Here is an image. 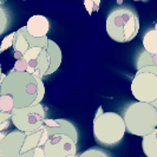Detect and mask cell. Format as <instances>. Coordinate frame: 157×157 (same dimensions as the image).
Here are the masks:
<instances>
[{"label":"cell","mask_w":157,"mask_h":157,"mask_svg":"<svg viewBox=\"0 0 157 157\" xmlns=\"http://www.w3.org/2000/svg\"><path fill=\"white\" fill-rule=\"evenodd\" d=\"M38 94V85L34 76L29 72L12 70L0 83V94H8L13 98L14 108H25L33 104Z\"/></svg>","instance_id":"1"},{"label":"cell","mask_w":157,"mask_h":157,"mask_svg":"<svg viewBox=\"0 0 157 157\" xmlns=\"http://www.w3.org/2000/svg\"><path fill=\"white\" fill-rule=\"evenodd\" d=\"M25 27H26V31L29 32V34H31L32 37L41 38V37L47 36L48 30H50V23L46 17L41 16V14H36V16H32L27 20Z\"/></svg>","instance_id":"11"},{"label":"cell","mask_w":157,"mask_h":157,"mask_svg":"<svg viewBox=\"0 0 157 157\" xmlns=\"http://www.w3.org/2000/svg\"><path fill=\"white\" fill-rule=\"evenodd\" d=\"M140 31V17L134 8L121 6L113 8L106 18V32L118 43L131 41Z\"/></svg>","instance_id":"2"},{"label":"cell","mask_w":157,"mask_h":157,"mask_svg":"<svg viewBox=\"0 0 157 157\" xmlns=\"http://www.w3.org/2000/svg\"><path fill=\"white\" fill-rule=\"evenodd\" d=\"M37 60H38V70L41 78L55 73L62 64L60 47L58 46L56 41L48 39L46 46L41 48V52Z\"/></svg>","instance_id":"7"},{"label":"cell","mask_w":157,"mask_h":157,"mask_svg":"<svg viewBox=\"0 0 157 157\" xmlns=\"http://www.w3.org/2000/svg\"><path fill=\"white\" fill-rule=\"evenodd\" d=\"M84 4H85V6H86L89 13L91 14L94 11H98L101 0H84Z\"/></svg>","instance_id":"24"},{"label":"cell","mask_w":157,"mask_h":157,"mask_svg":"<svg viewBox=\"0 0 157 157\" xmlns=\"http://www.w3.org/2000/svg\"><path fill=\"white\" fill-rule=\"evenodd\" d=\"M13 56H14V58H16V60H17V59H20V58H23V57H24V53L19 52V51H14Z\"/></svg>","instance_id":"29"},{"label":"cell","mask_w":157,"mask_h":157,"mask_svg":"<svg viewBox=\"0 0 157 157\" xmlns=\"http://www.w3.org/2000/svg\"><path fill=\"white\" fill-rule=\"evenodd\" d=\"M8 26V17L5 10L0 6V36L6 31Z\"/></svg>","instance_id":"22"},{"label":"cell","mask_w":157,"mask_h":157,"mask_svg":"<svg viewBox=\"0 0 157 157\" xmlns=\"http://www.w3.org/2000/svg\"><path fill=\"white\" fill-rule=\"evenodd\" d=\"M11 119V112H1L0 111V124Z\"/></svg>","instance_id":"26"},{"label":"cell","mask_w":157,"mask_h":157,"mask_svg":"<svg viewBox=\"0 0 157 157\" xmlns=\"http://www.w3.org/2000/svg\"><path fill=\"white\" fill-rule=\"evenodd\" d=\"M141 1H143V2H148L149 0H141Z\"/></svg>","instance_id":"35"},{"label":"cell","mask_w":157,"mask_h":157,"mask_svg":"<svg viewBox=\"0 0 157 157\" xmlns=\"http://www.w3.org/2000/svg\"><path fill=\"white\" fill-rule=\"evenodd\" d=\"M150 65L157 66V55H151V63Z\"/></svg>","instance_id":"28"},{"label":"cell","mask_w":157,"mask_h":157,"mask_svg":"<svg viewBox=\"0 0 157 157\" xmlns=\"http://www.w3.org/2000/svg\"><path fill=\"white\" fill-rule=\"evenodd\" d=\"M122 2H123V0H117V4H118V5H121Z\"/></svg>","instance_id":"33"},{"label":"cell","mask_w":157,"mask_h":157,"mask_svg":"<svg viewBox=\"0 0 157 157\" xmlns=\"http://www.w3.org/2000/svg\"><path fill=\"white\" fill-rule=\"evenodd\" d=\"M0 157H1V156H0Z\"/></svg>","instance_id":"39"},{"label":"cell","mask_w":157,"mask_h":157,"mask_svg":"<svg viewBox=\"0 0 157 157\" xmlns=\"http://www.w3.org/2000/svg\"><path fill=\"white\" fill-rule=\"evenodd\" d=\"M156 130H157V128H156Z\"/></svg>","instance_id":"38"},{"label":"cell","mask_w":157,"mask_h":157,"mask_svg":"<svg viewBox=\"0 0 157 157\" xmlns=\"http://www.w3.org/2000/svg\"><path fill=\"white\" fill-rule=\"evenodd\" d=\"M142 149L147 157H157V130H154L147 136H143Z\"/></svg>","instance_id":"12"},{"label":"cell","mask_w":157,"mask_h":157,"mask_svg":"<svg viewBox=\"0 0 157 157\" xmlns=\"http://www.w3.org/2000/svg\"><path fill=\"white\" fill-rule=\"evenodd\" d=\"M46 119V112L41 104H32L25 108H14L11 112V122L25 134L34 132L44 125Z\"/></svg>","instance_id":"5"},{"label":"cell","mask_w":157,"mask_h":157,"mask_svg":"<svg viewBox=\"0 0 157 157\" xmlns=\"http://www.w3.org/2000/svg\"><path fill=\"white\" fill-rule=\"evenodd\" d=\"M5 136H6V134H5L4 131H0V141H1V140H2Z\"/></svg>","instance_id":"32"},{"label":"cell","mask_w":157,"mask_h":157,"mask_svg":"<svg viewBox=\"0 0 157 157\" xmlns=\"http://www.w3.org/2000/svg\"><path fill=\"white\" fill-rule=\"evenodd\" d=\"M66 157H78L77 155H70V156H66Z\"/></svg>","instance_id":"34"},{"label":"cell","mask_w":157,"mask_h":157,"mask_svg":"<svg viewBox=\"0 0 157 157\" xmlns=\"http://www.w3.org/2000/svg\"><path fill=\"white\" fill-rule=\"evenodd\" d=\"M150 104H151V105H152V106H154V108H155V109L157 110V98L155 99V101H154V102L150 103Z\"/></svg>","instance_id":"31"},{"label":"cell","mask_w":157,"mask_h":157,"mask_svg":"<svg viewBox=\"0 0 157 157\" xmlns=\"http://www.w3.org/2000/svg\"><path fill=\"white\" fill-rule=\"evenodd\" d=\"M43 129H44V125L41 126L39 130L34 131V132L26 134L23 148H21V154L27 152V151H31V150H34V148L39 147V142H40V137H41V132H43Z\"/></svg>","instance_id":"13"},{"label":"cell","mask_w":157,"mask_h":157,"mask_svg":"<svg viewBox=\"0 0 157 157\" xmlns=\"http://www.w3.org/2000/svg\"><path fill=\"white\" fill-rule=\"evenodd\" d=\"M14 109L13 98L8 94H0V111L1 112H12Z\"/></svg>","instance_id":"17"},{"label":"cell","mask_w":157,"mask_h":157,"mask_svg":"<svg viewBox=\"0 0 157 157\" xmlns=\"http://www.w3.org/2000/svg\"><path fill=\"white\" fill-rule=\"evenodd\" d=\"M33 76H34V78L37 80V85H38V94H37V97H36L33 104H39V103L43 101L44 96H45V86H44L43 78H41L40 76H36V75H33Z\"/></svg>","instance_id":"18"},{"label":"cell","mask_w":157,"mask_h":157,"mask_svg":"<svg viewBox=\"0 0 157 157\" xmlns=\"http://www.w3.org/2000/svg\"><path fill=\"white\" fill-rule=\"evenodd\" d=\"M126 132L123 117L116 112H103L99 106L94 119V136L98 144L113 147L123 140Z\"/></svg>","instance_id":"3"},{"label":"cell","mask_w":157,"mask_h":157,"mask_svg":"<svg viewBox=\"0 0 157 157\" xmlns=\"http://www.w3.org/2000/svg\"><path fill=\"white\" fill-rule=\"evenodd\" d=\"M5 76H6V75H4V73H2V71H1V66H0V83H1V80H2V79L5 78Z\"/></svg>","instance_id":"30"},{"label":"cell","mask_w":157,"mask_h":157,"mask_svg":"<svg viewBox=\"0 0 157 157\" xmlns=\"http://www.w3.org/2000/svg\"><path fill=\"white\" fill-rule=\"evenodd\" d=\"M78 157H109V155L101 149H89L80 154Z\"/></svg>","instance_id":"20"},{"label":"cell","mask_w":157,"mask_h":157,"mask_svg":"<svg viewBox=\"0 0 157 157\" xmlns=\"http://www.w3.org/2000/svg\"><path fill=\"white\" fill-rule=\"evenodd\" d=\"M131 94L138 102H154L157 98V76L149 71H137L131 82Z\"/></svg>","instance_id":"6"},{"label":"cell","mask_w":157,"mask_h":157,"mask_svg":"<svg viewBox=\"0 0 157 157\" xmlns=\"http://www.w3.org/2000/svg\"><path fill=\"white\" fill-rule=\"evenodd\" d=\"M32 157H46V156L44 154L43 148L41 147H37V148H34V150H33V156Z\"/></svg>","instance_id":"25"},{"label":"cell","mask_w":157,"mask_h":157,"mask_svg":"<svg viewBox=\"0 0 157 157\" xmlns=\"http://www.w3.org/2000/svg\"><path fill=\"white\" fill-rule=\"evenodd\" d=\"M155 30H157V23H156V25H155Z\"/></svg>","instance_id":"36"},{"label":"cell","mask_w":157,"mask_h":157,"mask_svg":"<svg viewBox=\"0 0 157 157\" xmlns=\"http://www.w3.org/2000/svg\"><path fill=\"white\" fill-rule=\"evenodd\" d=\"M19 31L23 33V36L26 38L27 40V43H29V45L30 47H45L47 45V41H48V38H47V36L45 37H41V38H36V37H32L31 34H29V32L26 31V27L23 26V27H20L19 29Z\"/></svg>","instance_id":"15"},{"label":"cell","mask_w":157,"mask_h":157,"mask_svg":"<svg viewBox=\"0 0 157 157\" xmlns=\"http://www.w3.org/2000/svg\"><path fill=\"white\" fill-rule=\"evenodd\" d=\"M126 131L135 136H147L157 128V110L145 102L131 103L123 113Z\"/></svg>","instance_id":"4"},{"label":"cell","mask_w":157,"mask_h":157,"mask_svg":"<svg viewBox=\"0 0 157 157\" xmlns=\"http://www.w3.org/2000/svg\"><path fill=\"white\" fill-rule=\"evenodd\" d=\"M46 157H66L77 155V143L66 135H51L43 147Z\"/></svg>","instance_id":"8"},{"label":"cell","mask_w":157,"mask_h":157,"mask_svg":"<svg viewBox=\"0 0 157 157\" xmlns=\"http://www.w3.org/2000/svg\"><path fill=\"white\" fill-rule=\"evenodd\" d=\"M40 52H41V47H30L25 53H24V58L29 62L31 59H38Z\"/></svg>","instance_id":"21"},{"label":"cell","mask_w":157,"mask_h":157,"mask_svg":"<svg viewBox=\"0 0 157 157\" xmlns=\"http://www.w3.org/2000/svg\"><path fill=\"white\" fill-rule=\"evenodd\" d=\"M27 65H29V62L25 59V58H20V59H17L16 63H14V67L13 70L14 71H19V72H25L27 70Z\"/></svg>","instance_id":"23"},{"label":"cell","mask_w":157,"mask_h":157,"mask_svg":"<svg viewBox=\"0 0 157 157\" xmlns=\"http://www.w3.org/2000/svg\"><path fill=\"white\" fill-rule=\"evenodd\" d=\"M44 126H45V129L50 136L51 135H66L70 138H72V141L75 143H77V141H78V132H77L76 126L66 119L46 118L44 121Z\"/></svg>","instance_id":"10"},{"label":"cell","mask_w":157,"mask_h":157,"mask_svg":"<svg viewBox=\"0 0 157 157\" xmlns=\"http://www.w3.org/2000/svg\"><path fill=\"white\" fill-rule=\"evenodd\" d=\"M10 124H11V119H8V121H6V122L1 123V124H0V131H4V130L8 129Z\"/></svg>","instance_id":"27"},{"label":"cell","mask_w":157,"mask_h":157,"mask_svg":"<svg viewBox=\"0 0 157 157\" xmlns=\"http://www.w3.org/2000/svg\"><path fill=\"white\" fill-rule=\"evenodd\" d=\"M13 48H14V51H19L21 53H25L30 48V45H29L26 38L24 37L23 33L19 30L16 32V37H14V41H13Z\"/></svg>","instance_id":"16"},{"label":"cell","mask_w":157,"mask_h":157,"mask_svg":"<svg viewBox=\"0 0 157 157\" xmlns=\"http://www.w3.org/2000/svg\"><path fill=\"white\" fill-rule=\"evenodd\" d=\"M26 134L20 130H14L7 134L0 141V156L18 157L21 154L24 141Z\"/></svg>","instance_id":"9"},{"label":"cell","mask_w":157,"mask_h":157,"mask_svg":"<svg viewBox=\"0 0 157 157\" xmlns=\"http://www.w3.org/2000/svg\"><path fill=\"white\" fill-rule=\"evenodd\" d=\"M143 47L150 55H157V30H149L144 33Z\"/></svg>","instance_id":"14"},{"label":"cell","mask_w":157,"mask_h":157,"mask_svg":"<svg viewBox=\"0 0 157 157\" xmlns=\"http://www.w3.org/2000/svg\"><path fill=\"white\" fill-rule=\"evenodd\" d=\"M14 37H16V32H12V33L7 34V36L2 39L1 45H0V53H1V52H4V51H6V50L10 48L11 46H13Z\"/></svg>","instance_id":"19"},{"label":"cell","mask_w":157,"mask_h":157,"mask_svg":"<svg viewBox=\"0 0 157 157\" xmlns=\"http://www.w3.org/2000/svg\"><path fill=\"white\" fill-rule=\"evenodd\" d=\"M132 1H138V0H132Z\"/></svg>","instance_id":"37"}]
</instances>
